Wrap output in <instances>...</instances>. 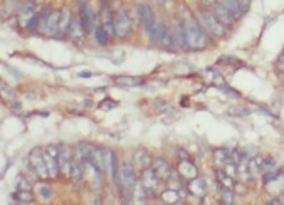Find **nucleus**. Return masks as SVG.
I'll use <instances>...</instances> for the list:
<instances>
[{
    "label": "nucleus",
    "mask_w": 284,
    "mask_h": 205,
    "mask_svg": "<svg viewBox=\"0 0 284 205\" xmlns=\"http://www.w3.org/2000/svg\"><path fill=\"white\" fill-rule=\"evenodd\" d=\"M205 9H209L210 12H212L215 17H217L220 22H222L225 27H230V25H232L234 22H235V17L232 14L229 12L227 9L225 7H222V5L220 4H217V2H214V4H210L209 7H205Z\"/></svg>",
    "instance_id": "nucleus-15"
},
{
    "label": "nucleus",
    "mask_w": 284,
    "mask_h": 205,
    "mask_svg": "<svg viewBox=\"0 0 284 205\" xmlns=\"http://www.w3.org/2000/svg\"><path fill=\"white\" fill-rule=\"evenodd\" d=\"M27 163L30 167V170L34 172V175L39 178V180H47L49 175H47V167L44 160V148H39L35 146L29 151L27 155Z\"/></svg>",
    "instance_id": "nucleus-6"
},
{
    "label": "nucleus",
    "mask_w": 284,
    "mask_h": 205,
    "mask_svg": "<svg viewBox=\"0 0 284 205\" xmlns=\"http://www.w3.org/2000/svg\"><path fill=\"white\" fill-rule=\"evenodd\" d=\"M12 200L17 203H34V190H15L12 193Z\"/></svg>",
    "instance_id": "nucleus-25"
},
{
    "label": "nucleus",
    "mask_w": 284,
    "mask_h": 205,
    "mask_svg": "<svg viewBox=\"0 0 284 205\" xmlns=\"http://www.w3.org/2000/svg\"><path fill=\"white\" fill-rule=\"evenodd\" d=\"M114 183L118 185L119 192H131L135 187V183L138 182V177H136L135 165L131 161H123V163L118 165L116 175H114Z\"/></svg>",
    "instance_id": "nucleus-5"
},
{
    "label": "nucleus",
    "mask_w": 284,
    "mask_h": 205,
    "mask_svg": "<svg viewBox=\"0 0 284 205\" xmlns=\"http://www.w3.org/2000/svg\"><path fill=\"white\" fill-rule=\"evenodd\" d=\"M39 9H40V0H27V2H22L19 12H17L19 24L22 25V27H25V24H27L32 17H35V14L39 12Z\"/></svg>",
    "instance_id": "nucleus-12"
},
{
    "label": "nucleus",
    "mask_w": 284,
    "mask_h": 205,
    "mask_svg": "<svg viewBox=\"0 0 284 205\" xmlns=\"http://www.w3.org/2000/svg\"><path fill=\"white\" fill-rule=\"evenodd\" d=\"M77 12H79L77 19L81 20V24L84 25V29L88 30V34H91L98 24V14L94 12V9L86 2V0H79V2H77Z\"/></svg>",
    "instance_id": "nucleus-8"
},
{
    "label": "nucleus",
    "mask_w": 284,
    "mask_h": 205,
    "mask_svg": "<svg viewBox=\"0 0 284 205\" xmlns=\"http://www.w3.org/2000/svg\"><path fill=\"white\" fill-rule=\"evenodd\" d=\"M200 2H202L204 7H209V5H210V4H214L215 0H200Z\"/></svg>",
    "instance_id": "nucleus-32"
},
{
    "label": "nucleus",
    "mask_w": 284,
    "mask_h": 205,
    "mask_svg": "<svg viewBox=\"0 0 284 205\" xmlns=\"http://www.w3.org/2000/svg\"><path fill=\"white\" fill-rule=\"evenodd\" d=\"M217 178H219V185L220 187H225V188H232L234 183H235V178L227 175V173H225L224 170H219L217 172Z\"/></svg>",
    "instance_id": "nucleus-28"
},
{
    "label": "nucleus",
    "mask_w": 284,
    "mask_h": 205,
    "mask_svg": "<svg viewBox=\"0 0 284 205\" xmlns=\"http://www.w3.org/2000/svg\"><path fill=\"white\" fill-rule=\"evenodd\" d=\"M215 2L220 4V5H222V7L227 9L229 12L235 17V20L240 19V17H242V15H244V10L240 9L239 0H215Z\"/></svg>",
    "instance_id": "nucleus-23"
},
{
    "label": "nucleus",
    "mask_w": 284,
    "mask_h": 205,
    "mask_svg": "<svg viewBox=\"0 0 284 205\" xmlns=\"http://www.w3.org/2000/svg\"><path fill=\"white\" fill-rule=\"evenodd\" d=\"M177 173L183 178V180H190V178L198 175V170H197V167H195V163H193V161L185 158V160H182L180 163H178Z\"/></svg>",
    "instance_id": "nucleus-18"
},
{
    "label": "nucleus",
    "mask_w": 284,
    "mask_h": 205,
    "mask_svg": "<svg viewBox=\"0 0 284 205\" xmlns=\"http://www.w3.org/2000/svg\"><path fill=\"white\" fill-rule=\"evenodd\" d=\"M93 34H94V39H96V42L99 46H108V42H109V35L106 34V30H104L103 27H101V24H96V27H94V30H93Z\"/></svg>",
    "instance_id": "nucleus-27"
},
{
    "label": "nucleus",
    "mask_w": 284,
    "mask_h": 205,
    "mask_svg": "<svg viewBox=\"0 0 284 205\" xmlns=\"http://www.w3.org/2000/svg\"><path fill=\"white\" fill-rule=\"evenodd\" d=\"M182 10L185 14L180 17V27L183 32V39H185V46L187 49L190 51H202L205 47L210 46L212 37L209 35V32L202 27V24L198 22V19L195 15H192L188 10L182 7Z\"/></svg>",
    "instance_id": "nucleus-1"
},
{
    "label": "nucleus",
    "mask_w": 284,
    "mask_h": 205,
    "mask_svg": "<svg viewBox=\"0 0 284 205\" xmlns=\"http://www.w3.org/2000/svg\"><path fill=\"white\" fill-rule=\"evenodd\" d=\"M20 5H22V0H4L2 5H0V15L4 19L12 17L14 14L19 12Z\"/></svg>",
    "instance_id": "nucleus-20"
},
{
    "label": "nucleus",
    "mask_w": 284,
    "mask_h": 205,
    "mask_svg": "<svg viewBox=\"0 0 284 205\" xmlns=\"http://www.w3.org/2000/svg\"><path fill=\"white\" fill-rule=\"evenodd\" d=\"M57 155H59V145H47L44 148V160H46L47 175H49V178H59V161H57Z\"/></svg>",
    "instance_id": "nucleus-10"
},
{
    "label": "nucleus",
    "mask_w": 284,
    "mask_h": 205,
    "mask_svg": "<svg viewBox=\"0 0 284 205\" xmlns=\"http://www.w3.org/2000/svg\"><path fill=\"white\" fill-rule=\"evenodd\" d=\"M14 188L15 190H32V183H30L29 177H25L24 173H19V175L15 177Z\"/></svg>",
    "instance_id": "nucleus-26"
},
{
    "label": "nucleus",
    "mask_w": 284,
    "mask_h": 205,
    "mask_svg": "<svg viewBox=\"0 0 284 205\" xmlns=\"http://www.w3.org/2000/svg\"><path fill=\"white\" fill-rule=\"evenodd\" d=\"M0 94H2L4 99H7V101H12V99L15 98V91L12 88H9L7 84H4L2 81H0Z\"/></svg>",
    "instance_id": "nucleus-30"
},
{
    "label": "nucleus",
    "mask_w": 284,
    "mask_h": 205,
    "mask_svg": "<svg viewBox=\"0 0 284 205\" xmlns=\"http://www.w3.org/2000/svg\"><path fill=\"white\" fill-rule=\"evenodd\" d=\"M113 5V27H114V35L119 39H126L133 30V24H131V19L128 12H126L125 5L119 2V0H114L111 2Z\"/></svg>",
    "instance_id": "nucleus-3"
},
{
    "label": "nucleus",
    "mask_w": 284,
    "mask_h": 205,
    "mask_svg": "<svg viewBox=\"0 0 284 205\" xmlns=\"http://www.w3.org/2000/svg\"><path fill=\"white\" fill-rule=\"evenodd\" d=\"M158 2H160V4H163V2H165V0H158Z\"/></svg>",
    "instance_id": "nucleus-33"
},
{
    "label": "nucleus",
    "mask_w": 284,
    "mask_h": 205,
    "mask_svg": "<svg viewBox=\"0 0 284 205\" xmlns=\"http://www.w3.org/2000/svg\"><path fill=\"white\" fill-rule=\"evenodd\" d=\"M98 22L101 24V27L106 30L109 37H116L114 35V27H113V7L111 0H101L99 5V14H98Z\"/></svg>",
    "instance_id": "nucleus-9"
},
{
    "label": "nucleus",
    "mask_w": 284,
    "mask_h": 205,
    "mask_svg": "<svg viewBox=\"0 0 284 205\" xmlns=\"http://www.w3.org/2000/svg\"><path fill=\"white\" fill-rule=\"evenodd\" d=\"M230 160H232L230 151L224 150V148H219V150L214 151V163H215V167L219 168V170H222L224 165L227 163V161H230Z\"/></svg>",
    "instance_id": "nucleus-24"
},
{
    "label": "nucleus",
    "mask_w": 284,
    "mask_h": 205,
    "mask_svg": "<svg viewBox=\"0 0 284 205\" xmlns=\"http://www.w3.org/2000/svg\"><path fill=\"white\" fill-rule=\"evenodd\" d=\"M138 17L151 44H160L163 34L167 32V25L161 24L160 20L155 17L153 9H151L148 4H141L138 7Z\"/></svg>",
    "instance_id": "nucleus-2"
},
{
    "label": "nucleus",
    "mask_w": 284,
    "mask_h": 205,
    "mask_svg": "<svg viewBox=\"0 0 284 205\" xmlns=\"http://www.w3.org/2000/svg\"><path fill=\"white\" fill-rule=\"evenodd\" d=\"M197 19L198 22L202 24V27L207 30L210 37H215V39H222L227 35V27L220 22V20L215 17V15L210 12L209 9H200L197 14Z\"/></svg>",
    "instance_id": "nucleus-4"
},
{
    "label": "nucleus",
    "mask_w": 284,
    "mask_h": 205,
    "mask_svg": "<svg viewBox=\"0 0 284 205\" xmlns=\"http://www.w3.org/2000/svg\"><path fill=\"white\" fill-rule=\"evenodd\" d=\"M72 156L74 151L71 150V146L67 145H59V155H57V161H59V177L61 178H69L71 167H72Z\"/></svg>",
    "instance_id": "nucleus-11"
},
{
    "label": "nucleus",
    "mask_w": 284,
    "mask_h": 205,
    "mask_svg": "<svg viewBox=\"0 0 284 205\" xmlns=\"http://www.w3.org/2000/svg\"><path fill=\"white\" fill-rule=\"evenodd\" d=\"M133 161H135V163H133L135 167H138V168L143 170V168H148L151 165V156H150V153L146 150L140 148V150L133 151Z\"/></svg>",
    "instance_id": "nucleus-22"
},
{
    "label": "nucleus",
    "mask_w": 284,
    "mask_h": 205,
    "mask_svg": "<svg viewBox=\"0 0 284 205\" xmlns=\"http://www.w3.org/2000/svg\"><path fill=\"white\" fill-rule=\"evenodd\" d=\"M72 12L69 7H62L59 9V27H57V39L67 37V30H69V25L72 22Z\"/></svg>",
    "instance_id": "nucleus-17"
},
{
    "label": "nucleus",
    "mask_w": 284,
    "mask_h": 205,
    "mask_svg": "<svg viewBox=\"0 0 284 205\" xmlns=\"http://www.w3.org/2000/svg\"><path fill=\"white\" fill-rule=\"evenodd\" d=\"M187 190L192 193L193 197H198V198H204L207 195L209 192V185H207V180L202 177H193L190 180H187Z\"/></svg>",
    "instance_id": "nucleus-14"
},
{
    "label": "nucleus",
    "mask_w": 284,
    "mask_h": 205,
    "mask_svg": "<svg viewBox=\"0 0 284 205\" xmlns=\"http://www.w3.org/2000/svg\"><path fill=\"white\" fill-rule=\"evenodd\" d=\"M32 190H34V195H37L40 200L49 202V200H52V198H54V190H52V187L47 182H44V180L35 182L34 185H32Z\"/></svg>",
    "instance_id": "nucleus-19"
},
{
    "label": "nucleus",
    "mask_w": 284,
    "mask_h": 205,
    "mask_svg": "<svg viewBox=\"0 0 284 205\" xmlns=\"http://www.w3.org/2000/svg\"><path fill=\"white\" fill-rule=\"evenodd\" d=\"M220 197H222V203H225V205L232 203L234 202V192H232V188L220 187Z\"/></svg>",
    "instance_id": "nucleus-29"
},
{
    "label": "nucleus",
    "mask_w": 284,
    "mask_h": 205,
    "mask_svg": "<svg viewBox=\"0 0 284 205\" xmlns=\"http://www.w3.org/2000/svg\"><path fill=\"white\" fill-rule=\"evenodd\" d=\"M150 168L156 173V177H158L160 180H163V182H168V180H170L173 168L170 167V163H168V161H167L165 158H161V156H156V158L151 160Z\"/></svg>",
    "instance_id": "nucleus-13"
},
{
    "label": "nucleus",
    "mask_w": 284,
    "mask_h": 205,
    "mask_svg": "<svg viewBox=\"0 0 284 205\" xmlns=\"http://www.w3.org/2000/svg\"><path fill=\"white\" fill-rule=\"evenodd\" d=\"M140 185L143 187V190L146 192V195H156L161 190L163 180H160L156 177V173L151 170V168H143L141 170V177H140Z\"/></svg>",
    "instance_id": "nucleus-7"
},
{
    "label": "nucleus",
    "mask_w": 284,
    "mask_h": 205,
    "mask_svg": "<svg viewBox=\"0 0 284 205\" xmlns=\"http://www.w3.org/2000/svg\"><path fill=\"white\" fill-rule=\"evenodd\" d=\"M88 35V30L84 29V25L81 24V20L77 17H72V22L69 25V30H67V37L76 44H83L84 39Z\"/></svg>",
    "instance_id": "nucleus-16"
},
{
    "label": "nucleus",
    "mask_w": 284,
    "mask_h": 205,
    "mask_svg": "<svg viewBox=\"0 0 284 205\" xmlns=\"http://www.w3.org/2000/svg\"><path fill=\"white\" fill-rule=\"evenodd\" d=\"M160 200L163 203H182V192H178L177 188H165V190H160Z\"/></svg>",
    "instance_id": "nucleus-21"
},
{
    "label": "nucleus",
    "mask_w": 284,
    "mask_h": 205,
    "mask_svg": "<svg viewBox=\"0 0 284 205\" xmlns=\"http://www.w3.org/2000/svg\"><path fill=\"white\" fill-rule=\"evenodd\" d=\"M267 203L269 205H279V203H282V200L281 198H271V200H267Z\"/></svg>",
    "instance_id": "nucleus-31"
}]
</instances>
